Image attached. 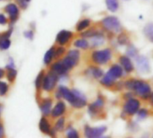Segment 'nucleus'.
I'll return each mask as SVG.
<instances>
[{
    "instance_id": "obj_1",
    "label": "nucleus",
    "mask_w": 153,
    "mask_h": 138,
    "mask_svg": "<svg viewBox=\"0 0 153 138\" xmlns=\"http://www.w3.org/2000/svg\"><path fill=\"white\" fill-rule=\"evenodd\" d=\"M125 85L128 90L134 91L137 95H139L143 99H148L151 96L152 87L145 81L137 80V79H129L125 83Z\"/></svg>"
},
{
    "instance_id": "obj_2",
    "label": "nucleus",
    "mask_w": 153,
    "mask_h": 138,
    "mask_svg": "<svg viewBox=\"0 0 153 138\" xmlns=\"http://www.w3.org/2000/svg\"><path fill=\"white\" fill-rule=\"evenodd\" d=\"M123 75H124L123 67L118 66V65H113L108 69L107 74L101 78L100 84L107 86V87H111L114 85L116 80L122 77Z\"/></svg>"
},
{
    "instance_id": "obj_3",
    "label": "nucleus",
    "mask_w": 153,
    "mask_h": 138,
    "mask_svg": "<svg viewBox=\"0 0 153 138\" xmlns=\"http://www.w3.org/2000/svg\"><path fill=\"white\" fill-rule=\"evenodd\" d=\"M103 28L110 32L118 33L122 31V24L120 20L116 16H108L101 21Z\"/></svg>"
},
{
    "instance_id": "obj_4",
    "label": "nucleus",
    "mask_w": 153,
    "mask_h": 138,
    "mask_svg": "<svg viewBox=\"0 0 153 138\" xmlns=\"http://www.w3.org/2000/svg\"><path fill=\"white\" fill-rule=\"evenodd\" d=\"M111 57L112 50L110 48L95 50L91 54V59L97 65H105L111 59Z\"/></svg>"
},
{
    "instance_id": "obj_5",
    "label": "nucleus",
    "mask_w": 153,
    "mask_h": 138,
    "mask_svg": "<svg viewBox=\"0 0 153 138\" xmlns=\"http://www.w3.org/2000/svg\"><path fill=\"white\" fill-rule=\"evenodd\" d=\"M80 57H81V53L79 50L71 49L67 52L66 56L61 61L68 70H71L78 65L80 61Z\"/></svg>"
},
{
    "instance_id": "obj_6",
    "label": "nucleus",
    "mask_w": 153,
    "mask_h": 138,
    "mask_svg": "<svg viewBox=\"0 0 153 138\" xmlns=\"http://www.w3.org/2000/svg\"><path fill=\"white\" fill-rule=\"evenodd\" d=\"M58 79H59V75H57L53 71L49 70L47 74H45L43 84H42V90L47 92H52L56 88Z\"/></svg>"
},
{
    "instance_id": "obj_7",
    "label": "nucleus",
    "mask_w": 153,
    "mask_h": 138,
    "mask_svg": "<svg viewBox=\"0 0 153 138\" xmlns=\"http://www.w3.org/2000/svg\"><path fill=\"white\" fill-rule=\"evenodd\" d=\"M140 107H141V103H140L139 100L134 99V98H130L124 104L123 110L126 115L133 116L138 112V110H140Z\"/></svg>"
},
{
    "instance_id": "obj_8",
    "label": "nucleus",
    "mask_w": 153,
    "mask_h": 138,
    "mask_svg": "<svg viewBox=\"0 0 153 138\" xmlns=\"http://www.w3.org/2000/svg\"><path fill=\"white\" fill-rule=\"evenodd\" d=\"M106 131H107V127L105 126L91 128L87 125L84 128V136L88 138H100L105 134Z\"/></svg>"
},
{
    "instance_id": "obj_9",
    "label": "nucleus",
    "mask_w": 153,
    "mask_h": 138,
    "mask_svg": "<svg viewBox=\"0 0 153 138\" xmlns=\"http://www.w3.org/2000/svg\"><path fill=\"white\" fill-rule=\"evenodd\" d=\"M4 12L8 14V19L11 23L15 22L20 15V7L17 4L9 3L4 6Z\"/></svg>"
},
{
    "instance_id": "obj_10",
    "label": "nucleus",
    "mask_w": 153,
    "mask_h": 138,
    "mask_svg": "<svg viewBox=\"0 0 153 138\" xmlns=\"http://www.w3.org/2000/svg\"><path fill=\"white\" fill-rule=\"evenodd\" d=\"M39 128L40 130L41 133L47 135V136H49V137H56V131L55 128H52L50 124H49V121L48 120V119L43 116L40 120H39Z\"/></svg>"
},
{
    "instance_id": "obj_11",
    "label": "nucleus",
    "mask_w": 153,
    "mask_h": 138,
    "mask_svg": "<svg viewBox=\"0 0 153 138\" xmlns=\"http://www.w3.org/2000/svg\"><path fill=\"white\" fill-rule=\"evenodd\" d=\"M72 91L74 92V101L71 103V105L74 108H76V109H81V108L85 107L86 104H87V98H86V96L82 92H80L79 90L74 89Z\"/></svg>"
},
{
    "instance_id": "obj_12",
    "label": "nucleus",
    "mask_w": 153,
    "mask_h": 138,
    "mask_svg": "<svg viewBox=\"0 0 153 138\" xmlns=\"http://www.w3.org/2000/svg\"><path fill=\"white\" fill-rule=\"evenodd\" d=\"M136 66L138 71L143 74H148L151 72V66L149 59L145 56H137L136 57Z\"/></svg>"
},
{
    "instance_id": "obj_13",
    "label": "nucleus",
    "mask_w": 153,
    "mask_h": 138,
    "mask_svg": "<svg viewBox=\"0 0 153 138\" xmlns=\"http://www.w3.org/2000/svg\"><path fill=\"white\" fill-rule=\"evenodd\" d=\"M104 104H105L104 99L101 96H99L96 99V101L89 106V109H88L89 114L91 117H94V116L98 115L100 113V111L102 110V108L104 107Z\"/></svg>"
},
{
    "instance_id": "obj_14",
    "label": "nucleus",
    "mask_w": 153,
    "mask_h": 138,
    "mask_svg": "<svg viewBox=\"0 0 153 138\" xmlns=\"http://www.w3.org/2000/svg\"><path fill=\"white\" fill-rule=\"evenodd\" d=\"M73 32L70 31H66V30H62L61 31H59L56 37V42L59 45V46H65V44H67L70 40L73 38Z\"/></svg>"
},
{
    "instance_id": "obj_15",
    "label": "nucleus",
    "mask_w": 153,
    "mask_h": 138,
    "mask_svg": "<svg viewBox=\"0 0 153 138\" xmlns=\"http://www.w3.org/2000/svg\"><path fill=\"white\" fill-rule=\"evenodd\" d=\"M65 110H66L65 103L64 101H59L56 102V104L54 106V108H52L50 116H51L53 119L62 117V116L65 114Z\"/></svg>"
},
{
    "instance_id": "obj_16",
    "label": "nucleus",
    "mask_w": 153,
    "mask_h": 138,
    "mask_svg": "<svg viewBox=\"0 0 153 138\" xmlns=\"http://www.w3.org/2000/svg\"><path fill=\"white\" fill-rule=\"evenodd\" d=\"M52 105H53V100L50 98L43 99L39 103V110L43 116L47 117L49 116L52 110Z\"/></svg>"
},
{
    "instance_id": "obj_17",
    "label": "nucleus",
    "mask_w": 153,
    "mask_h": 138,
    "mask_svg": "<svg viewBox=\"0 0 153 138\" xmlns=\"http://www.w3.org/2000/svg\"><path fill=\"white\" fill-rule=\"evenodd\" d=\"M50 70L53 71L54 73H56L57 75L59 76H65L67 75V72L69 71L65 66V65L62 63V61H56L55 63H53L51 66H50Z\"/></svg>"
},
{
    "instance_id": "obj_18",
    "label": "nucleus",
    "mask_w": 153,
    "mask_h": 138,
    "mask_svg": "<svg viewBox=\"0 0 153 138\" xmlns=\"http://www.w3.org/2000/svg\"><path fill=\"white\" fill-rule=\"evenodd\" d=\"M119 62H120L123 69L126 73H131L132 71H134V64L128 56H121L119 57Z\"/></svg>"
},
{
    "instance_id": "obj_19",
    "label": "nucleus",
    "mask_w": 153,
    "mask_h": 138,
    "mask_svg": "<svg viewBox=\"0 0 153 138\" xmlns=\"http://www.w3.org/2000/svg\"><path fill=\"white\" fill-rule=\"evenodd\" d=\"M104 41H105L104 36L100 31L91 38V44L92 48H97V47L101 46L104 43Z\"/></svg>"
},
{
    "instance_id": "obj_20",
    "label": "nucleus",
    "mask_w": 153,
    "mask_h": 138,
    "mask_svg": "<svg viewBox=\"0 0 153 138\" xmlns=\"http://www.w3.org/2000/svg\"><path fill=\"white\" fill-rule=\"evenodd\" d=\"M55 51H56V48L55 47H51L45 54L44 56V64L46 66H49L52 62V60L55 58Z\"/></svg>"
},
{
    "instance_id": "obj_21",
    "label": "nucleus",
    "mask_w": 153,
    "mask_h": 138,
    "mask_svg": "<svg viewBox=\"0 0 153 138\" xmlns=\"http://www.w3.org/2000/svg\"><path fill=\"white\" fill-rule=\"evenodd\" d=\"M89 74L95 79H100L103 76V70L100 69V67H96V66H91L88 70Z\"/></svg>"
},
{
    "instance_id": "obj_22",
    "label": "nucleus",
    "mask_w": 153,
    "mask_h": 138,
    "mask_svg": "<svg viewBox=\"0 0 153 138\" xmlns=\"http://www.w3.org/2000/svg\"><path fill=\"white\" fill-rule=\"evenodd\" d=\"M44 76H45V71L41 70L39 75H37L36 79H35V87L37 92H39L42 90V84H43V80H44Z\"/></svg>"
},
{
    "instance_id": "obj_23",
    "label": "nucleus",
    "mask_w": 153,
    "mask_h": 138,
    "mask_svg": "<svg viewBox=\"0 0 153 138\" xmlns=\"http://www.w3.org/2000/svg\"><path fill=\"white\" fill-rule=\"evenodd\" d=\"M143 33L146 36V38L153 43V22H149L144 26Z\"/></svg>"
},
{
    "instance_id": "obj_24",
    "label": "nucleus",
    "mask_w": 153,
    "mask_h": 138,
    "mask_svg": "<svg viewBox=\"0 0 153 138\" xmlns=\"http://www.w3.org/2000/svg\"><path fill=\"white\" fill-rule=\"evenodd\" d=\"M10 46H11L10 38H7L3 34H0V50H6L10 48Z\"/></svg>"
},
{
    "instance_id": "obj_25",
    "label": "nucleus",
    "mask_w": 153,
    "mask_h": 138,
    "mask_svg": "<svg viewBox=\"0 0 153 138\" xmlns=\"http://www.w3.org/2000/svg\"><path fill=\"white\" fill-rule=\"evenodd\" d=\"M105 1H106V5L108 11L115 13L118 10L119 8L118 0H105Z\"/></svg>"
},
{
    "instance_id": "obj_26",
    "label": "nucleus",
    "mask_w": 153,
    "mask_h": 138,
    "mask_svg": "<svg viewBox=\"0 0 153 138\" xmlns=\"http://www.w3.org/2000/svg\"><path fill=\"white\" fill-rule=\"evenodd\" d=\"M5 75H6V79L8 80V82H9L10 84H13V83L15 81V79H16L17 71L15 70V68H9V69H6Z\"/></svg>"
},
{
    "instance_id": "obj_27",
    "label": "nucleus",
    "mask_w": 153,
    "mask_h": 138,
    "mask_svg": "<svg viewBox=\"0 0 153 138\" xmlns=\"http://www.w3.org/2000/svg\"><path fill=\"white\" fill-rule=\"evenodd\" d=\"M74 47L78 48H82V49H87L89 47H90V43L87 40L85 39H79V40H76L74 43Z\"/></svg>"
},
{
    "instance_id": "obj_28",
    "label": "nucleus",
    "mask_w": 153,
    "mask_h": 138,
    "mask_svg": "<svg viewBox=\"0 0 153 138\" xmlns=\"http://www.w3.org/2000/svg\"><path fill=\"white\" fill-rule=\"evenodd\" d=\"M91 25V21L89 19H83L81 20L77 25H76V31H83L84 30H86L89 26Z\"/></svg>"
},
{
    "instance_id": "obj_29",
    "label": "nucleus",
    "mask_w": 153,
    "mask_h": 138,
    "mask_svg": "<svg viewBox=\"0 0 153 138\" xmlns=\"http://www.w3.org/2000/svg\"><path fill=\"white\" fill-rule=\"evenodd\" d=\"M65 119L63 117H59V119L56 120L54 128L56 129V132H62L65 129Z\"/></svg>"
},
{
    "instance_id": "obj_30",
    "label": "nucleus",
    "mask_w": 153,
    "mask_h": 138,
    "mask_svg": "<svg viewBox=\"0 0 153 138\" xmlns=\"http://www.w3.org/2000/svg\"><path fill=\"white\" fill-rule=\"evenodd\" d=\"M126 54L129 57H136L138 56V49L136 48V47L133 44H130L128 47H127V49H126Z\"/></svg>"
},
{
    "instance_id": "obj_31",
    "label": "nucleus",
    "mask_w": 153,
    "mask_h": 138,
    "mask_svg": "<svg viewBox=\"0 0 153 138\" xmlns=\"http://www.w3.org/2000/svg\"><path fill=\"white\" fill-rule=\"evenodd\" d=\"M9 91V84L5 82L0 81V96H4Z\"/></svg>"
},
{
    "instance_id": "obj_32",
    "label": "nucleus",
    "mask_w": 153,
    "mask_h": 138,
    "mask_svg": "<svg viewBox=\"0 0 153 138\" xmlns=\"http://www.w3.org/2000/svg\"><path fill=\"white\" fill-rule=\"evenodd\" d=\"M66 137L68 138H78L79 134L74 128H73L72 127H68L66 129Z\"/></svg>"
},
{
    "instance_id": "obj_33",
    "label": "nucleus",
    "mask_w": 153,
    "mask_h": 138,
    "mask_svg": "<svg viewBox=\"0 0 153 138\" xmlns=\"http://www.w3.org/2000/svg\"><path fill=\"white\" fill-rule=\"evenodd\" d=\"M65 53V48L63 46H59L58 48H56V51H55V58L57 59V58L61 57Z\"/></svg>"
},
{
    "instance_id": "obj_34",
    "label": "nucleus",
    "mask_w": 153,
    "mask_h": 138,
    "mask_svg": "<svg viewBox=\"0 0 153 138\" xmlns=\"http://www.w3.org/2000/svg\"><path fill=\"white\" fill-rule=\"evenodd\" d=\"M117 41H118L119 44H121V45H126L127 43H129V39H128L127 35L122 33V34H120V35L118 36Z\"/></svg>"
},
{
    "instance_id": "obj_35",
    "label": "nucleus",
    "mask_w": 153,
    "mask_h": 138,
    "mask_svg": "<svg viewBox=\"0 0 153 138\" xmlns=\"http://www.w3.org/2000/svg\"><path fill=\"white\" fill-rule=\"evenodd\" d=\"M149 112L146 109H140L137 112V116L139 119H144L148 117Z\"/></svg>"
},
{
    "instance_id": "obj_36",
    "label": "nucleus",
    "mask_w": 153,
    "mask_h": 138,
    "mask_svg": "<svg viewBox=\"0 0 153 138\" xmlns=\"http://www.w3.org/2000/svg\"><path fill=\"white\" fill-rule=\"evenodd\" d=\"M99 31H97L95 29H91V30H88L82 33V36L84 37V38H91L93 35H95L96 33H98Z\"/></svg>"
},
{
    "instance_id": "obj_37",
    "label": "nucleus",
    "mask_w": 153,
    "mask_h": 138,
    "mask_svg": "<svg viewBox=\"0 0 153 138\" xmlns=\"http://www.w3.org/2000/svg\"><path fill=\"white\" fill-rule=\"evenodd\" d=\"M16 1V4H18V6L22 9V10H25L27 7H28V4H29V2L27 0H15Z\"/></svg>"
},
{
    "instance_id": "obj_38",
    "label": "nucleus",
    "mask_w": 153,
    "mask_h": 138,
    "mask_svg": "<svg viewBox=\"0 0 153 138\" xmlns=\"http://www.w3.org/2000/svg\"><path fill=\"white\" fill-rule=\"evenodd\" d=\"M24 37L26 39H29V40H33V37H34V31H31V30H28L26 31H24L23 33Z\"/></svg>"
},
{
    "instance_id": "obj_39",
    "label": "nucleus",
    "mask_w": 153,
    "mask_h": 138,
    "mask_svg": "<svg viewBox=\"0 0 153 138\" xmlns=\"http://www.w3.org/2000/svg\"><path fill=\"white\" fill-rule=\"evenodd\" d=\"M9 22V19L4 13H0V25H6Z\"/></svg>"
},
{
    "instance_id": "obj_40",
    "label": "nucleus",
    "mask_w": 153,
    "mask_h": 138,
    "mask_svg": "<svg viewBox=\"0 0 153 138\" xmlns=\"http://www.w3.org/2000/svg\"><path fill=\"white\" fill-rule=\"evenodd\" d=\"M9 68H14V62L11 57L9 58V63L5 66V69H9Z\"/></svg>"
},
{
    "instance_id": "obj_41",
    "label": "nucleus",
    "mask_w": 153,
    "mask_h": 138,
    "mask_svg": "<svg viewBox=\"0 0 153 138\" xmlns=\"http://www.w3.org/2000/svg\"><path fill=\"white\" fill-rule=\"evenodd\" d=\"M4 135V126L3 124L0 122V137H3Z\"/></svg>"
},
{
    "instance_id": "obj_42",
    "label": "nucleus",
    "mask_w": 153,
    "mask_h": 138,
    "mask_svg": "<svg viewBox=\"0 0 153 138\" xmlns=\"http://www.w3.org/2000/svg\"><path fill=\"white\" fill-rule=\"evenodd\" d=\"M4 75H5L4 70V69H2V68H0V80L4 76Z\"/></svg>"
},
{
    "instance_id": "obj_43",
    "label": "nucleus",
    "mask_w": 153,
    "mask_h": 138,
    "mask_svg": "<svg viewBox=\"0 0 153 138\" xmlns=\"http://www.w3.org/2000/svg\"><path fill=\"white\" fill-rule=\"evenodd\" d=\"M150 98H151V102H152V105L153 106V92H152V93H151V96H150Z\"/></svg>"
},
{
    "instance_id": "obj_44",
    "label": "nucleus",
    "mask_w": 153,
    "mask_h": 138,
    "mask_svg": "<svg viewBox=\"0 0 153 138\" xmlns=\"http://www.w3.org/2000/svg\"><path fill=\"white\" fill-rule=\"evenodd\" d=\"M0 115H1V106H0Z\"/></svg>"
},
{
    "instance_id": "obj_45",
    "label": "nucleus",
    "mask_w": 153,
    "mask_h": 138,
    "mask_svg": "<svg viewBox=\"0 0 153 138\" xmlns=\"http://www.w3.org/2000/svg\"><path fill=\"white\" fill-rule=\"evenodd\" d=\"M27 1H28V2H29V3H30V0H27Z\"/></svg>"
},
{
    "instance_id": "obj_46",
    "label": "nucleus",
    "mask_w": 153,
    "mask_h": 138,
    "mask_svg": "<svg viewBox=\"0 0 153 138\" xmlns=\"http://www.w3.org/2000/svg\"><path fill=\"white\" fill-rule=\"evenodd\" d=\"M0 1H1V0H0Z\"/></svg>"
}]
</instances>
